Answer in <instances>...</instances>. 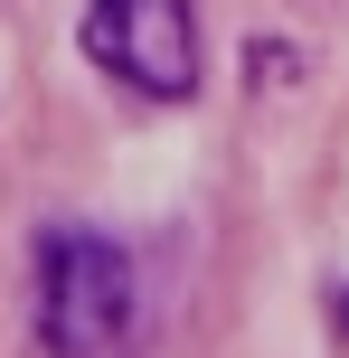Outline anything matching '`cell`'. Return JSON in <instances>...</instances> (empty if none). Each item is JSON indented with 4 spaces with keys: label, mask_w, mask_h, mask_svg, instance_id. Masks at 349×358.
<instances>
[{
    "label": "cell",
    "mask_w": 349,
    "mask_h": 358,
    "mask_svg": "<svg viewBox=\"0 0 349 358\" xmlns=\"http://www.w3.org/2000/svg\"><path fill=\"white\" fill-rule=\"evenodd\" d=\"M85 57L113 85L151 94V104H189L199 94V19H189V0H94Z\"/></svg>",
    "instance_id": "cell-2"
},
{
    "label": "cell",
    "mask_w": 349,
    "mask_h": 358,
    "mask_svg": "<svg viewBox=\"0 0 349 358\" xmlns=\"http://www.w3.org/2000/svg\"><path fill=\"white\" fill-rule=\"evenodd\" d=\"M132 255L113 236L57 227L38 245V340L48 358H113L132 340Z\"/></svg>",
    "instance_id": "cell-1"
}]
</instances>
